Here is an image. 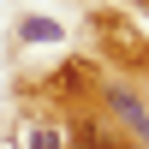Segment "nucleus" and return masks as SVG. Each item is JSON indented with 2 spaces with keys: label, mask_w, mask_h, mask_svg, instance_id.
<instances>
[{
  "label": "nucleus",
  "mask_w": 149,
  "mask_h": 149,
  "mask_svg": "<svg viewBox=\"0 0 149 149\" xmlns=\"http://www.w3.org/2000/svg\"><path fill=\"white\" fill-rule=\"evenodd\" d=\"M107 102H113V107H119V113H125V119H131V125H137V131H143V137H149V119H143V107H137V102H131V95H125V90H107Z\"/></svg>",
  "instance_id": "nucleus-1"
},
{
  "label": "nucleus",
  "mask_w": 149,
  "mask_h": 149,
  "mask_svg": "<svg viewBox=\"0 0 149 149\" xmlns=\"http://www.w3.org/2000/svg\"><path fill=\"white\" fill-rule=\"evenodd\" d=\"M30 149H66V137H60V131H36Z\"/></svg>",
  "instance_id": "nucleus-2"
}]
</instances>
